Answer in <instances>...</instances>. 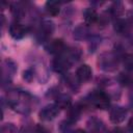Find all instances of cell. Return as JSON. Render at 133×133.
<instances>
[{"label":"cell","instance_id":"23","mask_svg":"<svg viewBox=\"0 0 133 133\" xmlns=\"http://www.w3.org/2000/svg\"><path fill=\"white\" fill-rule=\"evenodd\" d=\"M74 133H87V132H86V131H84L83 129H77Z\"/></svg>","mask_w":133,"mask_h":133},{"label":"cell","instance_id":"19","mask_svg":"<svg viewBox=\"0 0 133 133\" xmlns=\"http://www.w3.org/2000/svg\"><path fill=\"white\" fill-rule=\"evenodd\" d=\"M33 133H48V131L43 127V126H41V125H37L35 128H34V130H33Z\"/></svg>","mask_w":133,"mask_h":133},{"label":"cell","instance_id":"10","mask_svg":"<svg viewBox=\"0 0 133 133\" xmlns=\"http://www.w3.org/2000/svg\"><path fill=\"white\" fill-rule=\"evenodd\" d=\"M60 6H61L60 2L55 1V0H51V1L46 2L45 8H46V11L48 12V15L55 17L60 12Z\"/></svg>","mask_w":133,"mask_h":133},{"label":"cell","instance_id":"18","mask_svg":"<svg viewBox=\"0 0 133 133\" xmlns=\"http://www.w3.org/2000/svg\"><path fill=\"white\" fill-rule=\"evenodd\" d=\"M12 12H14V15L16 16V17H22L23 16V14H24V8L22 7V6H20V3H18V4H16L14 7H12Z\"/></svg>","mask_w":133,"mask_h":133},{"label":"cell","instance_id":"22","mask_svg":"<svg viewBox=\"0 0 133 133\" xmlns=\"http://www.w3.org/2000/svg\"><path fill=\"white\" fill-rule=\"evenodd\" d=\"M129 98H130V100L133 102V85H132L131 90H130V92H129Z\"/></svg>","mask_w":133,"mask_h":133},{"label":"cell","instance_id":"21","mask_svg":"<svg viewBox=\"0 0 133 133\" xmlns=\"http://www.w3.org/2000/svg\"><path fill=\"white\" fill-rule=\"evenodd\" d=\"M110 133H125V132H124V130L121 129V128H114Z\"/></svg>","mask_w":133,"mask_h":133},{"label":"cell","instance_id":"14","mask_svg":"<svg viewBox=\"0 0 133 133\" xmlns=\"http://www.w3.org/2000/svg\"><path fill=\"white\" fill-rule=\"evenodd\" d=\"M109 11H110V14H111L112 16H114V17H119V16L123 14V11H124V6H123V4H122L121 2H114V3L110 6Z\"/></svg>","mask_w":133,"mask_h":133},{"label":"cell","instance_id":"11","mask_svg":"<svg viewBox=\"0 0 133 133\" xmlns=\"http://www.w3.org/2000/svg\"><path fill=\"white\" fill-rule=\"evenodd\" d=\"M80 114H81V106L79 105L71 106L68 110V121L70 123H75L80 117Z\"/></svg>","mask_w":133,"mask_h":133},{"label":"cell","instance_id":"8","mask_svg":"<svg viewBox=\"0 0 133 133\" xmlns=\"http://www.w3.org/2000/svg\"><path fill=\"white\" fill-rule=\"evenodd\" d=\"M55 104L59 109H69L72 104V99L66 94H60L55 98Z\"/></svg>","mask_w":133,"mask_h":133},{"label":"cell","instance_id":"12","mask_svg":"<svg viewBox=\"0 0 133 133\" xmlns=\"http://www.w3.org/2000/svg\"><path fill=\"white\" fill-rule=\"evenodd\" d=\"M53 29H54V25H53L52 22H50V21H44V22L41 24L39 35H41L43 38H46V37H48L49 35H51V33L53 32Z\"/></svg>","mask_w":133,"mask_h":133},{"label":"cell","instance_id":"7","mask_svg":"<svg viewBox=\"0 0 133 133\" xmlns=\"http://www.w3.org/2000/svg\"><path fill=\"white\" fill-rule=\"evenodd\" d=\"M92 71L88 64H82L77 69L76 77L80 82H86L91 78Z\"/></svg>","mask_w":133,"mask_h":133},{"label":"cell","instance_id":"13","mask_svg":"<svg viewBox=\"0 0 133 133\" xmlns=\"http://www.w3.org/2000/svg\"><path fill=\"white\" fill-rule=\"evenodd\" d=\"M113 27H114V30L117 33H119V34L125 33L128 30V24H127V22L124 21V20H122V19H117L114 22V26Z\"/></svg>","mask_w":133,"mask_h":133},{"label":"cell","instance_id":"17","mask_svg":"<svg viewBox=\"0 0 133 133\" xmlns=\"http://www.w3.org/2000/svg\"><path fill=\"white\" fill-rule=\"evenodd\" d=\"M86 34H87V29L82 25L77 27L74 31V36L76 38H83V37L86 36Z\"/></svg>","mask_w":133,"mask_h":133},{"label":"cell","instance_id":"1","mask_svg":"<svg viewBox=\"0 0 133 133\" xmlns=\"http://www.w3.org/2000/svg\"><path fill=\"white\" fill-rule=\"evenodd\" d=\"M90 103L98 109L105 110L110 106V99L108 95H106L102 90H95L89 95Z\"/></svg>","mask_w":133,"mask_h":133},{"label":"cell","instance_id":"9","mask_svg":"<svg viewBox=\"0 0 133 133\" xmlns=\"http://www.w3.org/2000/svg\"><path fill=\"white\" fill-rule=\"evenodd\" d=\"M83 18H84V22H85L86 25H91V24L96 23L97 20L99 19L96 9L92 8V7H87V8L84 10V12H83Z\"/></svg>","mask_w":133,"mask_h":133},{"label":"cell","instance_id":"3","mask_svg":"<svg viewBox=\"0 0 133 133\" xmlns=\"http://www.w3.org/2000/svg\"><path fill=\"white\" fill-rule=\"evenodd\" d=\"M59 108L56 106V104L47 105L39 111V117L43 121H52L57 116Z\"/></svg>","mask_w":133,"mask_h":133},{"label":"cell","instance_id":"5","mask_svg":"<svg viewBox=\"0 0 133 133\" xmlns=\"http://www.w3.org/2000/svg\"><path fill=\"white\" fill-rule=\"evenodd\" d=\"M26 27L19 23L15 22L9 26V34L15 38V39H21L26 35Z\"/></svg>","mask_w":133,"mask_h":133},{"label":"cell","instance_id":"2","mask_svg":"<svg viewBox=\"0 0 133 133\" xmlns=\"http://www.w3.org/2000/svg\"><path fill=\"white\" fill-rule=\"evenodd\" d=\"M72 64V60L69 58V56L64 55H58L54 60H53V69L57 73H65Z\"/></svg>","mask_w":133,"mask_h":133},{"label":"cell","instance_id":"20","mask_svg":"<svg viewBox=\"0 0 133 133\" xmlns=\"http://www.w3.org/2000/svg\"><path fill=\"white\" fill-rule=\"evenodd\" d=\"M128 129L131 133H133V117H131V119L128 123Z\"/></svg>","mask_w":133,"mask_h":133},{"label":"cell","instance_id":"16","mask_svg":"<svg viewBox=\"0 0 133 133\" xmlns=\"http://www.w3.org/2000/svg\"><path fill=\"white\" fill-rule=\"evenodd\" d=\"M118 81L124 86H128V85H131L132 86L133 85V78H132V76L130 74H124V73H122L119 75V77H118Z\"/></svg>","mask_w":133,"mask_h":133},{"label":"cell","instance_id":"4","mask_svg":"<svg viewBox=\"0 0 133 133\" xmlns=\"http://www.w3.org/2000/svg\"><path fill=\"white\" fill-rule=\"evenodd\" d=\"M110 121L114 124H119L125 121L127 116V110L122 106H115L110 110Z\"/></svg>","mask_w":133,"mask_h":133},{"label":"cell","instance_id":"15","mask_svg":"<svg viewBox=\"0 0 133 133\" xmlns=\"http://www.w3.org/2000/svg\"><path fill=\"white\" fill-rule=\"evenodd\" d=\"M123 64L127 71H129V72L133 71V54H131V53L126 54L123 58Z\"/></svg>","mask_w":133,"mask_h":133},{"label":"cell","instance_id":"6","mask_svg":"<svg viewBox=\"0 0 133 133\" xmlns=\"http://www.w3.org/2000/svg\"><path fill=\"white\" fill-rule=\"evenodd\" d=\"M47 50L48 52L52 53V54H56V55H61L64 50H65V45L63 43L62 39L60 38H56V39H53L51 41L48 46H47Z\"/></svg>","mask_w":133,"mask_h":133}]
</instances>
